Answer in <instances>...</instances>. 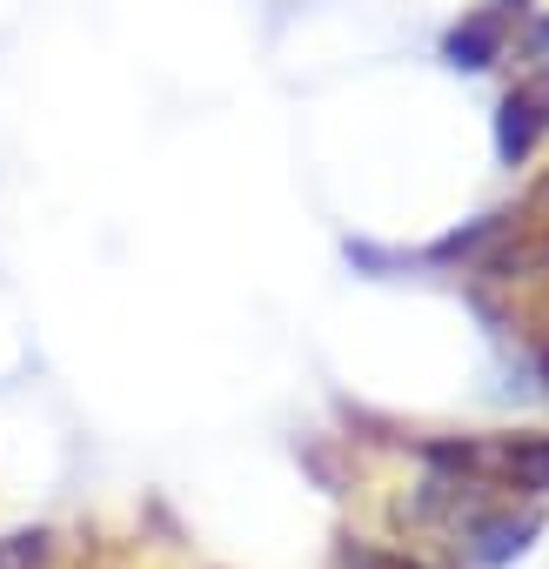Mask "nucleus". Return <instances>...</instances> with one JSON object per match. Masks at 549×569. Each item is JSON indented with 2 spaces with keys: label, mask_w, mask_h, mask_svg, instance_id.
<instances>
[{
  "label": "nucleus",
  "mask_w": 549,
  "mask_h": 569,
  "mask_svg": "<svg viewBox=\"0 0 549 569\" xmlns=\"http://www.w3.org/2000/svg\"><path fill=\"white\" fill-rule=\"evenodd\" d=\"M442 469L462 476H496L529 496H549V436H502V442H436L429 449Z\"/></svg>",
  "instance_id": "obj_1"
},
{
  "label": "nucleus",
  "mask_w": 549,
  "mask_h": 569,
  "mask_svg": "<svg viewBox=\"0 0 549 569\" xmlns=\"http://www.w3.org/2000/svg\"><path fill=\"white\" fill-rule=\"evenodd\" d=\"M542 134H549V74H536V81H522V88L502 94V114H496V154H502V168H522Z\"/></svg>",
  "instance_id": "obj_2"
},
{
  "label": "nucleus",
  "mask_w": 549,
  "mask_h": 569,
  "mask_svg": "<svg viewBox=\"0 0 549 569\" xmlns=\"http://www.w3.org/2000/svg\"><path fill=\"white\" fill-rule=\"evenodd\" d=\"M442 54H449V68H489L496 54H502V21L496 14H469L462 28H449V41H442Z\"/></svg>",
  "instance_id": "obj_3"
},
{
  "label": "nucleus",
  "mask_w": 549,
  "mask_h": 569,
  "mask_svg": "<svg viewBox=\"0 0 549 569\" xmlns=\"http://www.w3.org/2000/svg\"><path fill=\"white\" fill-rule=\"evenodd\" d=\"M529 536H536V516H496V522H476V556H482V562H509V556L529 549Z\"/></svg>",
  "instance_id": "obj_4"
},
{
  "label": "nucleus",
  "mask_w": 549,
  "mask_h": 569,
  "mask_svg": "<svg viewBox=\"0 0 549 569\" xmlns=\"http://www.w3.org/2000/svg\"><path fill=\"white\" fill-rule=\"evenodd\" d=\"M48 562V529H14L0 536V569H41Z\"/></svg>",
  "instance_id": "obj_5"
},
{
  "label": "nucleus",
  "mask_w": 549,
  "mask_h": 569,
  "mask_svg": "<svg viewBox=\"0 0 549 569\" xmlns=\"http://www.w3.org/2000/svg\"><path fill=\"white\" fill-rule=\"evenodd\" d=\"M349 569H422L416 556H389V549H356Z\"/></svg>",
  "instance_id": "obj_6"
}]
</instances>
